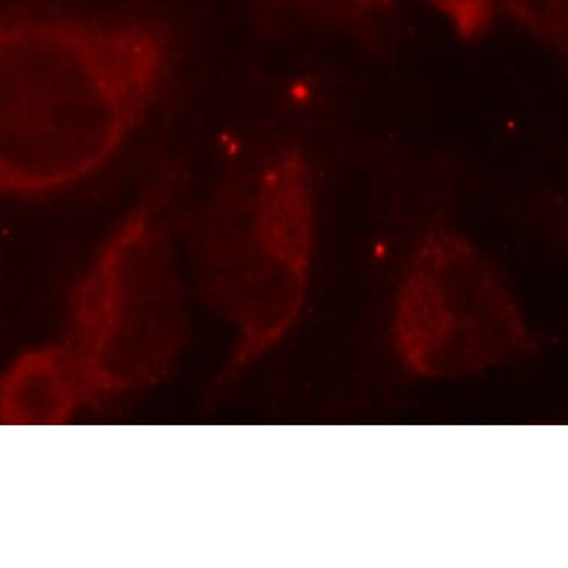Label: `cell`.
Here are the masks:
<instances>
[{
  "mask_svg": "<svg viewBox=\"0 0 568 568\" xmlns=\"http://www.w3.org/2000/svg\"><path fill=\"white\" fill-rule=\"evenodd\" d=\"M393 332L406 368L426 378L480 373L523 357L532 345L504 275L443 221L424 231L406 262Z\"/></svg>",
  "mask_w": 568,
  "mask_h": 568,
  "instance_id": "4",
  "label": "cell"
},
{
  "mask_svg": "<svg viewBox=\"0 0 568 568\" xmlns=\"http://www.w3.org/2000/svg\"><path fill=\"white\" fill-rule=\"evenodd\" d=\"M443 16L463 42L474 43L487 37L497 14V0H419Z\"/></svg>",
  "mask_w": 568,
  "mask_h": 568,
  "instance_id": "8",
  "label": "cell"
},
{
  "mask_svg": "<svg viewBox=\"0 0 568 568\" xmlns=\"http://www.w3.org/2000/svg\"><path fill=\"white\" fill-rule=\"evenodd\" d=\"M508 16L557 54H567V0H497Z\"/></svg>",
  "mask_w": 568,
  "mask_h": 568,
  "instance_id": "7",
  "label": "cell"
},
{
  "mask_svg": "<svg viewBox=\"0 0 568 568\" xmlns=\"http://www.w3.org/2000/svg\"><path fill=\"white\" fill-rule=\"evenodd\" d=\"M89 406V388L60 341L28 349L0 375L3 426H63Z\"/></svg>",
  "mask_w": 568,
  "mask_h": 568,
  "instance_id": "5",
  "label": "cell"
},
{
  "mask_svg": "<svg viewBox=\"0 0 568 568\" xmlns=\"http://www.w3.org/2000/svg\"><path fill=\"white\" fill-rule=\"evenodd\" d=\"M291 12L369 43L382 42L399 12V0H268Z\"/></svg>",
  "mask_w": 568,
  "mask_h": 568,
  "instance_id": "6",
  "label": "cell"
},
{
  "mask_svg": "<svg viewBox=\"0 0 568 568\" xmlns=\"http://www.w3.org/2000/svg\"><path fill=\"white\" fill-rule=\"evenodd\" d=\"M179 191L176 169L156 174L108 231L69 296L60 343L94 406L164 382L190 344Z\"/></svg>",
  "mask_w": 568,
  "mask_h": 568,
  "instance_id": "3",
  "label": "cell"
},
{
  "mask_svg": "<svg viewBox=\"0 0 568 568\" xmlns=\"http://www.w3.org/2000/svg\"><path fill=\"white\" fill-rule=\"evenodd\" d=\"M312 164L280 143L235 165L187 226V257L203 303L234 332L229 375L286 336L307 298L316 244Z\"/></svg>",
  "mask_w": 568,
  "mask_h": 568,
  "instance_id": "2",
  "label": "cell"
},
{
  "mask_svg": "<svg viewBox=\"0 0 568 568\" xmlns=\"http://www.w3.org/2000/svg\"><path fill=\"white\" fill-rule=\"evenodd\" d=\"M179 37L155 12L21 2L0 10V195L98 176L172 84Z\"/></svg>",
  "mask_w": 568,
  "mask_h": 568,
  "instance_id": "1",
  "label": "cell"
}]
</instances>
